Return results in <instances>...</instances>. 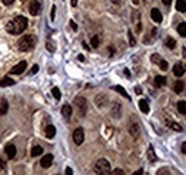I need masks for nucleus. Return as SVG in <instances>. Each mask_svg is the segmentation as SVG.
<instances>
[{
    "mask_svg": "<svg viewBox=\"0 0 186 175\" xmlns=\"http://www.w3.org/2000/svg\"><path fill=\"white\" fill-rule=\"evenodd\" d=\"M26 27H27V19L23 16H17L6 24V30L12 35H20L26 30Z\"/></svg>",
    "mask_w": 186,
    "mask_h": 175,
    "instance_id": "obj_1",
    "label": "nucleus"
},
{
    "mask_svg": "<svg viewBox=\"0 0 186 175\" xmlns=\"http://www.w3.org/2000/svg\"><path fill=\"white\" fill-rule=\"evenodd\" d=\"M36 42L37 39L33 35H26L17 42V49L22 50V52H27V50H30V49L36 46Z\"/></svg>",
    "mask_w": 186,
    "mask_h": 175,
    "instance_id": "obj_2",
    "label": "nucleus"
},
{
    "mask_svg": "<svg viewBox=\"0 0 186 175\" xmlns=\"http://www.w3.org/2000/svg\"><path fill=\"white\" fill-rule=\"evenodd\" d=\"M110 164L107 159L105 158H100L96 164H95V172L99 175H106V174H110Z\"/></svg>",
    "mask_w": 186,
    "mask_h": 175,
    "instance_id": "obj_3",
    "label": "nucleus"
},
{
    "mask_svg": "<svg viewBox=\"0 0 186 175\" xmlns=\"http://www.w3.org/2000/svg\"><path fill=\"white\" fill-rule=\"evenodd\" d=\"M74 108L77 111V114L79 116H84L86 115V111H88V100L84 99L83 96H77V98H74Z\"/></svg>",
    "mask_w": 186,
    "mask_h": 175,
    "instance_id": "obj_4",
    "label": "nucleus"
},
{
    "mask_svg": "<svg viewBox=\"0 0 186 175\" xmlns=\"http://www.w3.org/2000/svg\"><path fill=\"white\" fill-rule=\"evenodd\" d=\"M73 141L76 145H82L84 141V132H83V129L82 128H77V129H74V132H73Z\"/></svg>",
    "mask_w": 186,
    "mask_h": 175,
    "instance_id": "obj_5",
    "label": "nucleus"
},
{
    "mask_svg": "<svg viewBox=\"0 0 186 175\" xmlns=\"http://www.w3.org/2000/svg\"><path fill=\"white\" fill-rule=\"evenodd\" d=\"M29 12H30L32 16H37V14L40 13V3L37 0H32L30 5H29Z\"/></svg>",
    "mask_w": 186,
    "mask_h": 175,
    "instance_id": "obj_6",
    "label": "nucleus"
},
{
    "mask_svg": "<svg viewBox=\"0 0 186 175\" xmlns=\"http://www.w3.org/2000/svg\"><path fill=\"white\" fill-rule=\"evenodd\" d=\"M26 66H27L26 62H20V63H17L14 67H12L10 73H13V75H20V73H23V72L26 71Z\"/></svg>",
    "mask_w": 186,
    "mask_h": 175,
    "instance_id": "obj_7",
    "label": "nucleus"
},
{
    "mask_svg": "<svg viewBox=\"0 0 186 175\" xmlns=\"http://www.w3.org/2000/svg\"><path fill=\"white\" fill-rule=\"evenodd\" d=\"M52 162H53V155L49 154V155H45L42 159H40V165H42L43 168H49V166L52 165Z\"/></svg>",
    "mask_w": 186,
    "mask_h": 175,
    "instance_id": "obj_8",
    "label": "nucleus"
},
{
    "mask_svg": "<svg viewBox=\"0 0 186 175\" xmlns=\"http://www.w3.org/2000/svg\"><path fill=\"white\" fill-rule=\"evenodd\" d=\"M150 17H152V20L153 22H156V23H160L162 22V13L159 12V9H152V12H150Z\"/></svg>",
    "mask_w": 186,
    "mask_h": 175,
    "instance_id": "obj_9",
    "label": "nucleus"
},
{
    "mask_svg": "<svg viewBox=\"0 0 186 175\" xmlns=\"http://www.w3.org/2000/svg\"><path fill=\"white\" fill-rule=\"evenodd\" d=\"M173 73H175V76H177V78L183 76V73H185V66H183L182 63H176V65L173 66Z\"/></svg>",
    "mask_w": 186,
    "mask_h": 175,
    "instance_id": "obj_10",
    "label": "nucleus"
},
{
    "mask_svg": "<svg viewBox=\"0 0 186 175\" xmlns=\"http://www.w3.org/2000/svg\"><path fill=\"white\" fill-rule=\"evenodd\" d=\"M62 115L65 116V118L69 119L72 116V106L70 105H63L62 106Z\"/></svg>",
    "mask_w": 186,
    "mask_h": 175,
    "instance_id": "obj_11",
    "label": "nucleus"
},
{
    "mask_svg": "<svg viewBox=\"0 0 186 175\" xmlns=\"http://www.w3.org/2000/svg\"><path fill=\"white\" fill-rule=\"evenodd\" d=\"M45 132H46V137L49 138V139H52V138L56 135V128L53 125H47L46 129H45Z\"/></svg>",
    "mask_w": 186,
    "mask_h": 175,
    "instance_id": "obj_12",
    "label": "nucleus"
},
{
    "mask_svg": "<svg viewBox=\"0 0 186 175\" xmlns=\"http://www.w3.org/2000/svg\"><path fill=\"white\" fill-rule=\"evenodd\" d=\"M6 154H7V158H9V159L14 158V155H16V147H14V145H7V147H6Z\"/></svg>",
    "mask_w": 186,
    "mask_h": 175,
    "instance_id": "obj_13",
    "label": "nucleus"
},
{
    "mask_svg": "<svg viewBox=\"0 0 186 175\" xmlns=\"http://www.w3.org/2000/svg\"><path fill=\"white\" fill-rule=\"evenodd\" d=\"M139 131H140V128H139V123H132V126L129 128V132H130V135L132 137H138L139 135Z\"/></svg>",
    "mask_w": 186,
    "mask_h": 175,
    "instance_id": "obj_14",
    "label": "nucleus"
},
{
    "mask_svg": "<svg viewBox=\"0 0 186 175\" xmlns=\"http://www.w3.org/2000/svg\"><path fill=\"white\" fill-rule=\"evenodd\" d=\"M139 108H140V111H142L143 114H149V104H148V100H145V99L139 100Z\"/></svg>",
    "mask_w": 186,
    "mask_h": 175,
    "instance_id": "obj_15",
    "label": "nucleus"
},
{
    "mask_svg": "<svg viewBox=\"0 0 186 175\" xmlns=\"http://www.w3.org/2000/svg\"><path fill=\"white\" fill-rule=\"evenodd\" d=\"M7 109H9V104H7V100L2 99L0 100V115H5L6 112H7Z\"/></svg>",
    "mask_w": 186,
    "mask_h": 175,
    "instance_id": "obj_16",
    "label": "nucleus"
},
{
    "mask_svg": "<svg viewBox=\"0 0 186 175\" xmlns=\"http://www.w3.org/2000/svg\"><path fill=\"white\" fill-rule=\"evenodd\" d=\"M176 10H177V12L185 13V12H186V2H185V0H177V2H176Z\"/></svg>",
    "mask_w": 186,
    "mask_h": 175,
    "instance_id": "obj_17",
    "label": "nucleus"
},
{
    "mask_svg": "<svg viewBox=\"0 0 186 175\" xmlns=\"http://www.w3.org/2000/svg\"><path fill=\"white\" fill-rule=\"evenodd\" d=\"M105 99H106V96H105V95H98L95 102H96V105L100 108V106H105V105H106V100Z\"/></svg>",
    "mask_w": 186,
    "mask_h": 175,
    "instance_id": "obj_18",
    "label": "nucleus"
},
{
    "mask_svg": "<svg viewBox=\"0 0 186 175\" xmlns=\"http://www.w3.org/2000/svg\"><path fill=\"white\" fill-rule=\"evenodd\" d=\"M112 116H115V118H120V105L119 104L113 105V109H112Z\"/></svg>",
    "mask_w": 186,
    "mask_h": 175,
    "instance_id": "obj_19",
    "label": "nucleus"
},
{
    "mask_svg": "<svg viewBox=\"0 0 186 175\" xmlns=\"http://www.w3.org/2000/svg\"><path fill=\"white\" fill-rule=\"evenodd\" d=\"M42 154H43V148L39 147V145L33 147L32 148V152H30V155H32V156H39V155H42Z\"/></svg>",
    "mask_w": 186,
    "mask_h": 175,
    "instance_id": "obj_20",
    "label": "nucleus"
},
{
    "mask_svg": "<svg viewBox=\"0 0 186 175\" xmlns=\"http://www.w3.org/2000/svg\"><path fill=\"white\" fill-rule=\"evenodd\" d=\"M113 89L116 90L117 93H120L122 96H125V98H126V99H127V100H130V96H129V95H127V92H126V90L123 89V88H122V86H115V88H113Z\"/></svg>",
    "mask_w": 186,
    "mask_h": 175,
    "instance_id": "obj_21",
    "label": "nucleus"
},
{
    "mask_svg": "<svg viewBox=\"0 0 186 175\" xmlns=\"http://www.w3.org/2000/svg\"><path fill=\"white\" fill-rule=\"evenodd\" d=\"M148 158L150 162H155L156 161V154H155L153 151V147H149L148 148Z\"/></svg>",
    "mask_w": 186,
    "mask_h": 175,
    "instance_id": "obj_22",
    "label": "nucleus"
},
{
    "mask_svg": "<svg viewBox=\"0 0 186 175\" xmlns=\"http://www.w3.org/2000/svg\"><path fill=\"white\" fill-rule=\"evenodd\" d=\"M155 85L156 86L166 85V78H165V76H156V78H155Z\"/></svg>",
    "mask_w": 186,
    "mask_h": 175,
    "instance_id": "obj_23",
    "label": "nucleus"
},
{
    "mask_svg": "<svg viewBox=\"0 0 186 175\" xmlns=\"http://www.w3.org/2000/svg\"><path fill=\"white\" fill-rule=\"evenodd\" d=\"M177 111H179L182 115H186V102L185 100H179V102H177Z\"/></svg>",
    "mask_w": 186,
    "mask_h": 175,
    "instance_id": "obj_24",
    "label": "nucleus"
},
{
    "mask_svg": "<svg viewBox=\"0 0 186 175\" xmlns=\"http://www.w3.org/2000/svg\"><path fill=\"white\" fill-rule=\"evenodd\" d=\"M177 33L181 35L182 38H186V23H185V22L177 26Z\"/></svg>",
    "mask_w": 186,
    "mask_h": 175,
    "instance_id": "obj_25",
    "label": "nucleus"
},
{
    "mask_svg": "<svg viewBox=\"0 0 186 175\" xmlns=\"http://www.w3.org/2000/svg\"><path fill=\"white\" fill-rule=\"evenodd\" d=\"M0 85L2 86H12V85H14V81L10 79V78H3V79L0 81Z\"/></svg>",
    "mask_w": 186,
    "mask_h": 175,
    "instance_id": "obj_26",
    "label": "nucleus"
},
{
    "mask_svg": "<svg viewBox=\"0 0 186 175\" xmlns=\"http://www.w3.org/2000/svg\"><path fill=\"white\" fill-rule=\"evenodd\" d=\"M183 88H185V85H183V82L182 81H177L176 83H175V86H173V89H175L176 93H181L182 90H183Z\"/></svg>",
    "mask_w": 186,
    "mask_h": 175,
    "instance_id": "obj_27",
    "label": "nucleus"
},
{
    "mask_svg": "<svg viewBox=\"0 0 186 175\" xmlns=\"http://www.w3.org/2000/svg\"><path fill=\"white\" fill-rule=\"evenodd\" d=\"M166 46L169 47V49H175V46H176V40L172 38H167L166 39Z\"/></svg>",
    "mask_w": 186,
    "mask_h": 175,
    "instance_id": "obj_28",
    "label": "nucleus"
},
{
    "mask_svg": "<svg viewBox=\"0 0 186 175\" xmlns=\"http://www.w3.org/2000/svg\"><path fill=\"white\" fill-rule=\"evenodd\" d=\"M167 126L172 128L173 131H182V126L177 122H167Z\"/></svg>",
    "mask_w": 186,
    "mask_h": 175,
    "instance_id": "obj_29",
    "label": "nucleus"
},
{
    "mask_svg": "<svg viewBox=\"0 0 186 175\" xmlns=\"http://www.w3.org/2000/svg\"><path fill=\"white\" fill-rule=\"evenodd\" d=\"M90 43H92V47H99V45H100V38H99V36H93Z\"/></svg>",
    "mask_w": 186,
    "mask_h": 175,
    "instance_id": "obj_30",
    "label": "nucleus"
},
{
    "mask_svg": "<svg viewBox=\"0 0 186 175\" xmlns=\"http://www.w3.org/2000/svg\"><path fill=\"white\" fill-rule=\"evenodd\" d=\"M52 95H53V96H55V98H56L57 100L60 99V96H62V93H60V90H59V88H53V89H52Z\"/></svg>",
    "mask_w": 186,
    "mask_h": 175,
    "instance_id": "obj_31",
    "label": "nucleus"
},
{
    "mask_svg": "<svg viewBox=\"0 0 186 175\" xmlns=\"http://www.w3.org/2000/svg\"><path fill=\"white\" fill-rule=\"evenodd\" d=\"M127 38H129V45H130V46H135V45H136V40H135V38H133L132 32H127Z\"/></svg>",
    "mask_w": 186,
    "mask_h": 175,
    "instance_id": "obj_32",
    "label": "nucleus"
},
{
    "mask_svg": "<svg viewBox=\"0 0 186 175\" xmlns=\"http://www.w3.org/2000/svg\"><path fill=\"white\" fill-rule=\"evenodd\" d=\"M46 47H47V50H49V52H55V50H56L55 45H53V42H50V40L46 43Z\"/></svg>",
    "mask_w": 186,
    "mask_h": 175,
    "instance_id": "obj_33",
    "label": "nucleus"
},
{
    "mask_svg": "<svg viewBox=\"0 0 186 175\" xmlns=\"http://www.w3.org/2000/svg\"><path fill=\"white\" fill-rule=\"evenodd\" d=\"M159 66H160V69H162V71H167V62L160 59V62H159Z\"/></svg>",
    "mask_w": 186,
    "mask_h": 175,
    "instance_id": "obj_34",
    "label": "nucleus"
},
{
    "mask_svg": "<svg viewBox=\"0 0 186 175\" xmlns=\"http://www.w3.org/2000/svg\"><path fill=\"white\" fill-rule=\"evenodd\" d=\"M110 174H113V175H122V174H125V171L120 170V168H117V170L110 171Z\"/></svg>",
    "mask_w": 186,
    "mask_h": 175,
    "instance_id": "obj_35",
    "label": "nucleus"
},
{
    "mask_svg": "<svg viewBox=\"0 0 186 175\" xmlns=\"http://www.w3.org/2000/svg\"><path fill=\"white\" fill-rule=\"evenodd\" d=\"M55 16H56V6H53V7H52V12H50V19L55 20Z\"/></svg>",
    "mask_w": 186,
    "mask_h": 175,
    "instance_id": "obj_36",
    "label": "nucleus"
},
{
    "mask_svg": "<svg viewBox=\"0 0 186 175\" xmlns=\"http://www.w3.org/2000/svg\"><path fill=\"white\" fill-rule=\"evenodd\" d=\"M0 168H2V170H6V162L3 161V158H0Z\"/></svg>",
    "mask_w": 186,
    "mask_h": 175,
    "instance_id": "obj_37",
    "label": "nucleus"
},
{
    "mask_svg": "<svg viewBox=\"0 0 186 175\" xmlns=\"http://www.w3.org/2000/svg\"><path fill=\"white\" fill-rule=\"evenodd\" d=\"M152 60L156 62V63H159V62H160V57H159L158 55H153V56H152Z\"/></svg>",
    "mask_w": 186,
    "mask_h": 175,
    "instance_id": "obj_38",
    "label": "nucleus"
},
{
    "mask_svg": "<svg viewBox=\"0 0 186 175\" xmlns=\"http://www.w3.org/2000/svg\"><path fill=\"white\" fill-rule=\"evenodd\" d=\"M2 2H3V5H6V6H10L12 5V3H13L14 0H2Z\"/></svg>",
    "mask_w": 186,
    "mask_h": 175,
    "instance_id": "obj_39",
    "label": "nucleus"
},
{
    "mask_svg": "<svg viewBox=\"0 0 186 175\" xmlns=\"http://www.w3.org/2000/svg\"><path fill=\"white\" fill-rule=\"evenodd\" d=\"M37 71H39V66H37V65H34V66L32 67V71H30V73H32V75H33V73H36Z\"/></svg>",
    "mask_w": 186,
    "mask_h": 175,
    "instance_id": "obj_40",
    "label": "nucleus"
},
{
    "mask_svg": "<svg viewBox=\"0 0 186 175\" xmlns=\"http://www.w3.org/2000/svg\"><path fill=\"white\" fill-rule=\"evenodd\" d=\"M70 27L73 29V30H77V24H76L73 20H72V22H70Z\"/></svg>",
    "mask_w": 186,
    "mask_h": 175,
    "instance_id": "obj_41",
    "label": "nucleus"
},
{
    "mask_svg": "<svg viewBox=\"0 0 186 175\" xmlns=\"http://www.w3.org/2000/svg\"><path fill=\"white\" fill-rule=\"evenodd\" d=\"M182 152H183V154H186V142H183V144H182Z\"/></svg>",
    "mask_w": 186,
    "mask_h": 175,
    "instance_id": "obj_42",
    "label": "nucleus"
},
{
    "mask_svg": "<svg viewBox=\"0 0 186 175\" xmlns=\"http://www.w3.org/2000/svg\"><path fill=\"white\" fill-rule=\"evenodd\" d=\"M162 2H163V5L165 6H169L170 3H172V0H162Z\"/></svg>",
    "mask_w": 186,
    "mask_h": 175,
    "instance_id": "obj_43",
    "label": "nucleus"
},
{
    "mask_svg": "<svg viewBox=\"0 0 186 175\" xmlns=\"http://www.w3.org/2000/svg\"><path fill=\"white\" fill-rule=\"evenodd\" d=\"M66 174H67V175H72V174H73L72 168H66Z\"/></svg>",
    "mask_w": 186,
    "mask_h": 175,
    "instance_id": "obj_44",
    "label": "nucleus"
},
{
    "mask_svg": "<svg viewBox=\"0 0 186 175\" xmlns=\"http://www.w3.org/2000/svg\"><path fill=\"white\" fill-rule=\"evenodd\" d=\"M158 174H169V171H166L165 168H163L162 171H158Z\"/></svg>",
    "mask_w": 186,
    "mask_h": 175,
    "instance_id": "obj_45",
    "label": "nucleus"
},
{
    "mask_svg": "<svg viewBox=\"0 0 186 175\" xmlns=\"http://www.w3.org/2000/svg\"><path fill=\"white\" fill-rule=\"evenodd\" d=\"M135 92H136V93H142V89H140L139 86H136V88H135Z\"/></svg>",
    "mask_w": 186,
    "mask_h": 175,
    "instance_id": "obj_46",
    "label": "nucleus"
},
{
    "mask_svg": "<svg viewBox=\"0 0 186 175\" xmlns=\"http://www.w3.org/2000/svg\"><path fill=\"white\" fill-rule=\"evenodd\" d=\"M142 174H143V170H139V171H136L133 175H142Z\"/></svg>",
    "mask_w": 186,
    "mask_h": 175,
    "instance_id": "obj_47",
    "label": "nucleus"
},
{
    "mask_svg": "<svg viewBox=\"0 0 186 175\" xmlns=\"http://www.w3.org/2000/svg\"><path fill=\"white\" fill-rule=\"evenodd\" d=\"M112 2H113L115 5H120V3H122V0H112Z\"/></svg>",
    "mask_w": 186,
    "mask_h": 175,
    "instance_id": "obj_48",
    "label": "nucleus"
},
{
    "mask_svg": "<svg viewBox=\"0 0 186 175\" xmlns=\"http://www.w3.org/2000/svg\"><path fill=\"white\" fill-rule=\"evenodd\" d=\"M77 5V0H72V6H76Z\"/></svg>",
    "mask_w": 186,
    "mask_h": 175,
    "instance_id": "obj_49",
    "label": "nucleus"
},
{
    "mask_svg": "<svg viewBox=\"0 0 186 175\" xmlns=\"http://www.w3.org/2000/svg\"><path fill=\"white\" fill-rule=\"evenodd\" d=\"M183 53H185V56H186V47H183Z\"/></svg>",
    "mask_w": 186,
    "mask_h": 175,
    "instance_id": "obj_50",
    "label": "nucleus"
}]
</instances>
